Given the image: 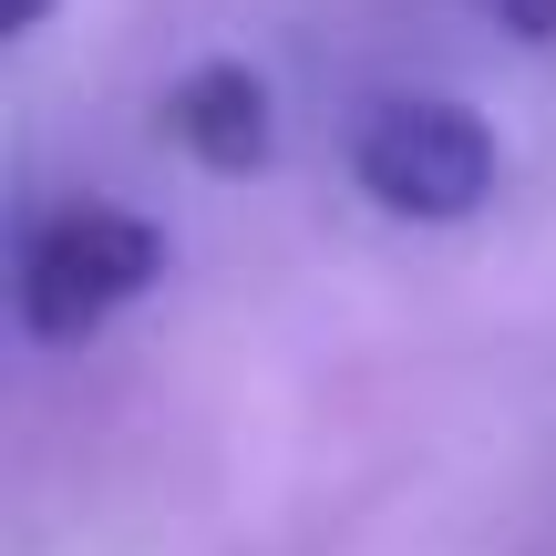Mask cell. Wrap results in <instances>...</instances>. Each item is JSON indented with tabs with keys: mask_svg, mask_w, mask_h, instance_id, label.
<instances>
[{
	"mask_svg": "<svg viewBox=\"0 0 556 556\" xmlns=\"http://www.w3.org/2000/svg\"><path fill=\"white\" fill-rule=\"evenodd\" d=\"M41 21H52V0H0V31H11V41H31Z\"/></svg>",
	"mask_w": 556,
	"mask_h": 556,
	"instance_id": "5",
	"label": "cell"
},
{
	"mask_svg": "<svg viewBox=\"0 0 556 556\" xmlns=\"http://www.w3.org/2000/svg\"><path fill=\"white\" fill-rule=\"evenodd\" d=\"M484 11H495L516 41H556V0H484Z\"/></svg>",
	"mask_w": 556,
	"mask_h": 556,
	"instance_id": "4",
	"label": "cell"
},
{
	"mask_svg": "<svg viewBox=\"0 0 556 556\" xmlns=\"http://www.w3.org/2000/svg\"><path fill=\"white\" fill-rule=\"evenodd\" d=\"M165 278V227L114 197H52L21 217L11 248V319L41 351H83L103 319H124Z\"/></svg>",
	"mask_w": 556,
	"mask_h": 556,
	"instance_id": "1",
	"label": "cell"
},
{
	"mask_svg": "<svg viewBox=\"0 0 556 556\" xmlns=\"http://www.w3.org/2000/svg\"><path fill=\"white\" fill-rule=\"evenodd\" d=\"M505 144L454 93H371L351 124V186L402 227H464L495 206Z\"/></svg>",
	"mask_w": 556,
	"mask_h": 556,
	"instance_id": "2",
	"label": "cell"
},
{
	"mask_svg": "<svg viewBox=\"0 0 556 556\" xmlns=\"http://www.w3.org/2000/svg\"><path fill=\"white\" fill-rule=\"evenodd\" d=\"M155 124H165V144H176V155L206 165V176H258V165L278 155V103H268V83L248 73L238 52L186 62V73L165 83Z\"/></svg>",
	"mask_w": 556,
	"mask_h": 556,
	"instance_id": "3",
	"label": "cell"
}]
</instances>
